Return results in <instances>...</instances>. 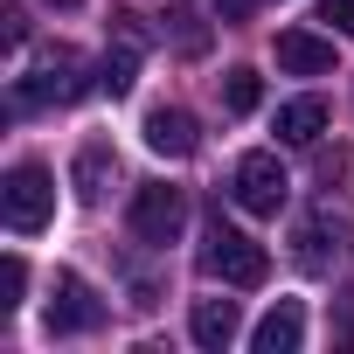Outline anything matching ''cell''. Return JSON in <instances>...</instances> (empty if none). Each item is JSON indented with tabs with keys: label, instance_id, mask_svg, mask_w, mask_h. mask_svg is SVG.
<instances>
[{
	"label": "cell",
	"instance_id": "cell-16",
	"mask_svg": "<svg viewBox=\"0 0 354 354\" xmlns=\"http://www.w3.org/2000/svg\"><path fill=\"white\" fill-rule=\"evenodd\" d=\"M21 292H28V264H21V257H8V264H0V319L21 306Z\"/></svg>",
	"mask_w": 354,
	"mask_h": 354
},
{
	"label": "cell",
	"instance_id": "cell-18",
	"mask_svg": "<svg viewBox=\"0 0 354 354\" xmlns=\"http://www.w3.org/2000/svg\"><path fill=\"white\" fill-rule=\"evenodd\" d=\"M0 21H8V49H21V42H28V21H21V0H8V8H0Z\"/></svg>",
	"mask_w": 354,
	"mask_h": 354
},
{
	"label": "cell",
	"instance_id": "cell-2",
	"mask_svg": "<svg viewBox=\"0 0 354 354\" xmlns=\"http://www.w3.org/2000/svg\"><path fill=\"white\" fill-rule=\"evenodd\" d=\"M202 271H209V278H223V285H236V292H250V285H264V278H271V257H264V243H257V236H243L236 223L209 216V230H202Z\"/></svg>",
	"mask_w": 354,
	"mask_h": 354
},
{
	"label": "cell",
	"instance_id": "cell-19",
	"mask_svg": "<svg viewBox=\"0 0 354 354\" xmlns=\"http://www.w3.org/2000/svg\"><path fill=\"white\" fill-rule=\"evenodd\" d=\"M319 21H333L340 35H354V0H326V8H319Z\"/></svg>",
	"mask_w": 354,
	"mask_h": 354
},
{
	"label": "cell",
	"instance_id": "cell-8",
	"mask_svg": "<svg viewBox=\"0 0 354 354\" xmlns=\"http://www.w3.org/2000/svg\"><path fill=\"white\" fill-rule=\"evenodd\" d=\"M347 250H354V223H347V216L313 209V216L299 223V264H306V271H326V264H340Z\"/></svg>",
	"mask_w": 354,
	"mask_h": 354
},
{
	"label": "cell",
	"instance_id": "cell-1",
	"mask_svg": "<svg viewBox=\"0 0 354 354\" xmlns=\"http://www.w3.org/2000/svg\"><path fill=\"white\" fill-rule=\"evenodd\" d=\"M84 91H91V77H84V56H77L70 42H56V49H35L28 77H15V104H21V111H49V104H77Z\"/></svg>",
	"mask_w": 354,
	"mask_h": 354
},
{
	"label": "cell",
	"instance_id": "cell-15",
	"mask_svg": "<svg viewBox=\"0 0 354 354\" xmlns=\"http://www.w3.org/2000/svg\"><path fill=\"white\" fill-rule=\"evenodd\" d=\"M257 97H264V84H257V70H230L223 77V104L243 118V111H257Z\"/></svg>",
	"mask_w": 354,
	"mask_h": 354
},
{
	"label": "cell",
	"instance_id": "cell-9",
	"mask_svg": "<svg viewBox=\"0 0 354 354\" xmlns=\"http://www.w3.org/2000/svg\"><path fill=\"white\" fill-rule=\"evenodd\" d=\"M111 181H118V146H111V139H84L77 160H70V188H77V202L97 209V202L111 195Z\"/></svg>",
	"mask_w": 354,
	"mask_h": 354
},
{
	"label": "cell",
	"instance_id": "cell-3",
	"mask_svg": "<svg viewBox=\"0 0 354 354\" xmlns=\"http://www.w3.org/2000/svg\"><path fill=\"white\" fill-rule=\"evenodd\" d=\"M0 216H8L15 236H35V230L56 216V181H49V167H35V160L8 167V181H0Z\"/></svg>",
	"mask_w": 354,
	"mask_h": 354
},
{
	"label": "cell",
	"instance_id": "cell-10",
	"mask_svg": "<svg viewBox=\"0 0 354 354\" xmlns=\"http://www.w3.org/2000/svg\"><path fill=\"white\" fill-rule=\"evenodd\" d=\"M146 146H153L160 160H188V153L202 146L195 111H181V104H153V111H146Z\"/></svg>",
	"mask_w": 354,
	"mask_h": 354
},
{
	"label": "cell",
	"instance_id": "cell-17",
	"mask_svg": "<svg viewBox=\"0 0 354 354\" xmlns=\"http://www.w3.org/2000/svg\"><path fill=\"white\" fill-rule=\"evenodd\" d=\"M167 21H174V42H181V49H188V56H195V49H202V42H209V35H202V28H195V8H174V15H167Z\"/></svg>",
	"mask_w": 354,
	"mask_h": 354
},
{
	"label": "cell",
	"instance_id": "cell-21",
	"mask_svg": "<svg viewBox=\"0 0 354 354\" xmlns=\"http://www.w3.org/2000/svg\"><path fill=\"white\" fill-rule=\"evenodd\" d=\"M340 340L354 347V292H347V313H340Z\"/></svg>",
	"mask_w": 354,
	"mask_h": 354
},
{
	"label": "cell",
	"instance_id": "cell-14",
	"mask_svg": "<svg viewBox=\"0 0 354 354\" xmlns=\"http://www.w3.org/2000/svg\"><path fill=\"white\" fill-rule=\"evenodd\" d=\"M326 97H292V104H278V139L285 146H313L319 132H326Z\"/></svg>",
	"mask_w": 354,
	"mask_h": 354
},
{
	"label": "cell",
	"instance_id": "cell-13",
	"mask_svg": "<svg viewBox=\"0 0 354 354\" xmlns=\"http://www.w3.org/2000/svg\"><path fill=\"white\" fill-rule=\"evenodd\" d=\"M236 326H243L236 299H195V313H188V333H195V347H209V354H223V347L236 340Z\"/></svg>",
	"mask_w": 354,
	"mask_h": 354
},
{
	"label": "cell",
	"instance_id": "cell-5",
	"mask_svg": "<svg viewBox=\"0 0 354 354\" xmlns=\"http://www.w3.org/2000/svg\"><path fill=\"white\" fill-rule=\"evenodd\" d=\"M230 195H236L243 216H278V209L292 202V181H285L278 153H243L236 174H230Z\"/></svg>",
	"mask_w": 354,
	"mask_h": 354
},
{
	"label": "cell",
	"instance_id": "cell-7",
	"mask_svg": "<svg viewBox=\"0 0 354 354\" xmlns=\"http://www.w3.org/2000/svg\"><path fill=\"white\" fill-rule=\"evenodd\" d=\"M139 63H146V28H139V15H111V49H104V63H97V84H104L111 97H125V91L139 84Z\"/></svg>",
	"mask_w": 354,
	"mask_h": 354
},
{
	"label": "cell",
	"instance_id": "cell-6",
	"mask_svg": "<svg viewBox=\"0 0 354 354\" xmlns=\"http://www.w3.org/2000/svg\"><path fill=\"white\" fill-rule=\"evenodd\" d=\"M42 326H49V333H97V326H104V299H97L77 271H56L49 306H42Z\"/></svg>",
	"mask_w": 354,
	"mask_h": 354
},
{
	"label": "cell",
	"instance_id": "cell-11",
	"mask_svg": "<svg viewBox=\"0 0 354 354\" xmlns=\"http://www.w3.org/2000/svg\"><path fill=\"white\" fill-rule=\"evenodd\" d=\"M278 70H292V77H326L333 70V42L326 35H313V28H278Z\"/></svg>",
	"mask_w": 354,
	"mask_h": 354
},
{
	"label": "cell",
	"instance_id": "cell-22",
	"mask_svg": "<svg viewBox=\"0 0 354 354\" xmlns=\"http://www.w3.org/2000/svg\"><path fill=\"white\" fill-rule=\"evenodd\" d=\"M49 8H77V0H49Z\"/></svg>",
	"mask_w": 354,
	"mask_h": 354
},
{
	"label": "cell",
	"instance_id": "cell-12",
	"mask_svg": "<svg viewBox=\"0 0 354 354\" xmlns=\"http://www.w3.org/2000/svg\"><path fill=\"white\" fill-rule=\"evenodd\" d=\"M299 340H306V306H299V299H278V306L257 319V333H250L257 354H299Z\"/></svg>",
	"mask_w": 354,
	"mask_h": 354
},
{
	"label": "cell",
	"instance_id": "cell-20",
	"mask_svg": "<svg viewBox=\"0 0 354 354\" xmlns=\"http://www.w3.org/2000/svg\"><path fill=\"white\" fill-rule=\"evenodd\" d=\"M216 15H223V21H243V15H250V0H216Z\"/></svg>",
	"mask_w": 354,
	"mask_h": 354
},
{
	"label": "cell",
	"instance_id": "cell-4",
	"mask_svg": "<svg viewBox=\"0 0 354 354\" xmlns=\"http://www.w3.org/2000/svg\"><path fill=\"white\" fill-rule=\"evenodd\" d=\"M181 230H188V195L174 188V181H146V188L132 195V236H139L146 250L181 243Z\"/></svg>",
	"mask_w": 354,
	"mask_h": 354
}]
</instances>
